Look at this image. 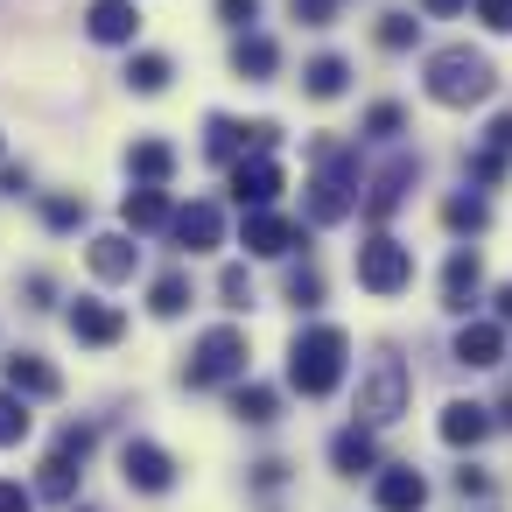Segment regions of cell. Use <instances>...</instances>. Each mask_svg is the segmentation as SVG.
Listing matches in <instances>:
<instances>
[{"mask_svg":"<svg viewBox=\"0 0 512 512\" xmlns=\"http://www.w3.org/2000/svg\"><path fill=\"white\" fill-rule=\"evenodd\" d=\"M344 365H351V337H344L337 323L295 330V344H288V386H295L302 400L337 393V386H344Z\"/></svg>","mask_w":512,"mask_h":512,"instance_id":"6da1fadb","label":"cell"},{"mask_svg":"<svg viewBox=\"0 0 512 512\" xmlns=\"http://www.w3.org/2000/svg\"><path fill=\"white\" fill-rule=\"evenodd\" d=\"M491 85H498L491 57L470 50V43H449V50L428 57V99H435V106H456V113H463V106H484Z\"/></svg>","mask_w":512,"mask_h":512,"instance_id":"7a4b0ae2","label":"cell"},{"mask_svg":"<svg viewBox=\"0 0 512 512\" xmlns=\"http://www.w3.org/2000/svg\"><path fill=\"white\" fill-rule=\"evenodd\" d=\"M316 183H309V225H337L358 211V162L337 141H316Z\"/></svg>","mask_w":512,"mask_h":512,"instance_id":"3957f363","label":"cell"},{"mask_svg":"<svg viewBox=\"0 0 512 512\" xmlns=\"http://www.w3.org/2000/svg\"><path fill=\"white\" fill-rule=\"evenodd\" d=\"M232 379H246V330L218 323V330L197 337V351L183 365V386H232Z\"/></svg>","mask_w":512,"mask_h":512,"instance_id":"277c9868","label":"cell"},{"mask_svg":"<svg viewBox=\"0 0 512 512\" xmlns=\"http://www.w3.org/2000/svg\"><path fill=\"white\" fill-rule=\"evenodd\" d=\"M407 281H414V246H400L393 232H372V239L358 246V288L386 302V295H400Z\"/></svg>","mask_w":512,"mask_h":512,"instance_id":"5b68a950","label":"cell"},{"mask_svg":"<svg viewBox=\"0 0 512 512\" xmlns=\"http://www.w3.org/2000/svg\"><path fill=\"white\" fill-rule=\"evenodd\" d=\"M407 414V365L400 358H372L365 386H358V421L365 428H393Z\"/></svg>","mask_w":512,"mask_h":512,"instance_id":"8992f818","label":"cell"},{"mask_svg":"<svg viewBox=\"0 0 512 512\" xmlns=\"http://www.w3.org/2000/svg\"><path fill=\"white\" fill-rule=\"evenodd\" d=\"M162 232H169L183 253H211V246H225V218H218V204H211V197H197V204H176Z\"/></svg>","mask_w":512,"mask_h":512,"instance_id":"52a82bcc","label":"cell"},{"mask_svg":"<svg viewBox=\"0 0 512 512\" xmlns=\"http://www.w3.org/2000/svg\"><path fill=\"white\" fill-rule=\"evenodd\" d=\"M372 505L379 512H421L428 505V477L414 463H379L372 470Z\"/></svg>","mask_w":512,"mask_h":512,"instance_id":"ba28073f","label":"cell"},{"mask_svg":"<svg viewBox=\"0 0 512 512\" xmlns=\"http://www.w3.org/2000/svg\"><path fill=\"white\" fill-rule=\"evenodd\" d=\"M281 197V162L274 155H239L232 162V204L239 211H260V204H274Z\"/></svg>","mask_w":512,"mask_h":512,"instance_id":"9c48e42d","label":"cell"},{"mask_svg":"<svg viewBox=\"0 0 512 512\" xmlns=\"http://www.w3.org/2000/svg\"><path fill=\"white\" fill-rule=\"evenodd\" d=\"M64 323H71V337H78V344H92V351H106V344H120V330H127V316H120V302H99V295H78Z\"/></svg>","mask_w":512,"mask_h":512,"instance_id":"30bf717a","label":"cell"},{"mask_svg":"<svg viewBox=\"0 0 512 512\" xmlns=\"http://www.w3.org/2000/svg\"><path fill=\"white\" fill-rule=\"evenodd\" d=\"M120 477H127L134 491L162 498V491L176 484V456H169V449H155V442H127V449H120Z\"/></svg>","mask_w":512,"mask_h":512,"instance_id":"8fae6325","label":"cell"},{"mask_svg":"<svg viewBox=\"0 0 512 512\" xmlns=\"http://www.w3.org/2000/svg\"><path fill=\"white\" fill-rule=\"evenodd\" d=\"M295 246H302V225H295V218H281L274 204L246 211V253H260V260H281V253H295Z\"/></svg>","mask_w":512,"mask_h":512,"instance_id":"7c38bea8","label":"cell"},{"mask_svg":"<svg viewBox=\"0 0 512 512\" xmlns=\"http://www.w3.org/2000/svg\"><path fill=\"white\" fill-rule=\"evenodd\" d=\"M85 36L106 43V50H127L141 36V8H134V0H92V8H85Z\"/></svg>","mask_w":512,"mask_h":512,"instance_id":"4fadbf2b","label":"cell"},{"mask_svg":"<svg viewBox=\"0 0 512 512\" xmlns=\"http://www.w3.org/2000/svg\"><path fill=\"white\" fill-rule=\"evenodd\" d=\"M8 393H22V400H57V393H64V372H57L43 351H15V358H8Z\"/></svg>","mask_w":512,"mask_h":512,"instance_id":"5bb4252c","label":"cell"},{"mask_svg":"<svg viewBox=\"0 0 512 512\" xmlns=\"http://www.w3.org/2000/svg\"><path fill=\"white\" fill-rule=\"evenodd\" d=\"M85 260H92V274H99V281H134L141 246H134V232H99V239L85 246Z\"/></svg>","mask_w":512,"mask_h":512,"instance_id":"9a60e30c","label":"cell"},{"mask_svg":"<svg viewBox=\"0 0 512 512\" xmlns=\"http://www.w3.org/2000/svg\"><path fill=\"white\" fill-rule=\"evenodd\" d=\"M477 288H484V260H477L470 246H456V253H449V267H442V309H456V316H470V302H477Z\"/></svg>","mask_w":512,"mask_h":512,"instance_id":"2e32d148","label":"cell"},{"mask_svg":"<svg viewBox=\"0 0 512 512\" xmlns=\"http://www.w3.org/2000/svg\"><path fill=\"white\" fill-rule=\"evenodd\" d=\"M169 211H176V204H169V190H162V183H141V190H127V197H120V225H127V232H162V225H169Z\"/></svg>","mask_w":512,"mask_h":512,"instance_id":"e0dca14e","label":"cell"},{"mask_svg":"<svg viewBox=\"0 0 512 512\" xmlns=\"http://www.w3.org/2000/svg\"><path fill=\"white\" fill-rule=\"evenodd\" d=\"M435 428H442V442H449V449H477V442L491 435V407H477V400H449Z\"/></svg>","mask_w":512,"mask_h":512,"instance_id":"ac0fdd59","label":"cell"},{"mask_svg":"<svg viewBox=\"0 0 512 512\" xmlns=\"http://www.w3.org/2000/svg\"><path fill=\"white\" fill-rule=\"evenodd\" d=\"M498 358H505V330H498V323H463V330H456V365L491 372Z\"/></svg>","mask_w":512,"mask_h":512,"instance_id":"d6986e66","label":"cell"},{"mask_svg":"<svg viewBox=\"0 0 512 512\" xmlns=\"http://www.w3.org/2000/svg\"><path fill=\"white\" fill-rule=\"evenodd\" d=\"M232 71H239L246 85H267V78L281 71V50H274V43H267L260 29H246V36L232 43Z\"/></svg>","mask_w":512,"mask_h":512,"instance_id":"ffe728a7","label":"cell"},{"mask_svg":"<svg viewBox=\"0 0 512 512\" xmlns=\"http://www.w3.org/2000/svg\"><path fill=\"white\" fill-rule=\"evenodd\" d=\"M414 176H421V162H407V155H400V162H393V169L372 183V197H365V218H393V211H400V197L414 190Z\"/></svg>","mask_w":512,"mask_h":512,"instance_id":"44dd1931","label":"cell"},{"mask_svg":"<svg viewBox=\"0 0 512 512\" xmlns=\"http://www.w3.org/2000/svg\"><path fill=\"white\" fill-rule=\"evenodd\" d=\"M330 463H337L344 477L379 470V442H372V428H337V435H330Z\"/></svg>","mask_w":512,"mask_h":512,"instance_id":"7402d4cb","label":"cell"},{"mask_svg":"<svg viewBox=\"0 0 512 512\" xmlns=\"http://www.w3.org/2000/svg\"><path fill=\"white\" fill-rule=\"evenodd\" d=\"M344 85H351V64L344 57H309L302 64V92L309 99H344Z\"/></svg>","mask_w":512,"mask_h":512,"instance_id":"603a6c76","label":"cell"},{"mask_svg":"<svg viewBox=\"0 0 512 512\" xmlns=\"http://www.w3.org/2000/svg\"><path fill=\"white\" fill-rule=\"evenodd\" d=\"M127 169H134V183H169L176 176V148L169 141H134L127 148Z\"/></svg>","mask_w":512,"mask_h":512,"instance_id":"cb8c5ba5","label":"cell"},{"mask_svg":"<svg viewBox=\"0 0 512 512\" xmlns=\"http://www.w3.org/2000/svg\"><path fill=\"white\" fill-rule=\"evenodd\" d=\"M169 78H176V71H169V57H162V50H134V57H127V85H134L141 99L169 92Z\"/></svg>","mask_w":512,"mask_h":512,"instance_id":"d4e9b609","label":"cell"},{"mask_svg":"<svg viewBox=\"0 0 512 512\" xmlns=\"http://www.w3.org/2000/svg\"><path fill=\"white\" fill-rule=\"evenodd\" d=\"M232 414H239V421H253V428H267V421L281 414V400H274V386H253V379H232Z\"/></svg>","mask_w":512,"mask_h":512,"instance_id":"484cf974","label":"cell"},{"mask_svg":"<svg viewBox=\"0 0 512 512\" xmlns=\"http://www.w3.org/2000/svg\"><path fill=\"white\" fill-rule=\"evenodd\" d=\"M204 155H211V162H239V155H246V127L225 120V113H211V120H204Z\"/></svg>","mask_w":512,"mask_h":512,"instance_id":"4316f807","label":"cell"},{"mask_svg":"<svg viewBox=\"0 0 512 512\" xmlns=\"http://www.w3.org/2000/svg\"><path fill=\"white\" fill-rule=\"evenodd\" d=\"M148 309H155L162 323H176V316L190 309V274H183V267H176V274H162V281L148 288Z\"/></svg>","mask_w":512,"mask_h":512,"instance_id":"83f0119b","label":"cell"},{"mask_svg":"<svg viewBox=\"0 0 512 512\" xmlns=\"http://www.w3.org/2000/svg\"><path fill=\"white\" fill-rule=\"evenodd\" d=\"M78 456H64V449H50V463H43V477H36V498H71L78 491Z\"/></svg>","mask_w":512,"mask_h":512,"instance_id":"f1b7e54d","label":"cell"},{"mask_svg":"<svg viewBox=\"0 0 512 512\" xmlns=\"http://www.w3.org/2000/svg\"><path fill=\"white\" fill-rule=\"evenodd\" d=\"M29 428H36V414H29V400H22V393H8V386H0V449H15V442H29Z\"/></svg>","mask_w":512,"mask_h":512,"instance_id":"f546056e","label":"cell"},{"mask_svg":"<svg viewBox=\"0 0 512 512\" xmlns=\"http://www.w3.org/2000/svg\"><path fill=\"white\" fill-rule=\"evenodd\" d=\"M442 225H449V232H484V225H491V204H484V197H449V204H442Z\"/></svg>","mask_w":512,"mask_h":512,"instance_id":"4dcf8cb0","label":"cell"},{"mask_svg":"<svg viewBox=\"0 0 512 512\" xmlns=\"http://www.w3.org/2000/svg\"><path fill=\"white\" fill-rule=\"evenodd\" d=\"M400 127H407V113H400L393 99H379V106L365 113V141H400Z\"/></svg>","mask_w":512,"mask_h":512,"instance_id":"1f68e13d","label":"cell"},{"mask_svg":"<svg viewBox=\"0 0 512 512\" xmlns=\"http://www.w3.org/2000/svg\"><path fill=\"white\" fill-rule=\"evenodd\" d=\"M288 302H295V309H316V302H323V274H316L309 260L288 267Z\"/></svg>","mask_w":512,"mask_h":512,"instance_id":"d6a6232c","label":"cell"},{"mask_svg":"<svg viewBox=\"0 0 512 512\" xmlns=\"http://www.w3.org/2000/svg\"><path fill=\"white\" fill-rule=\"evenodd\" d=\"M43 218H50V232H78L92 211H85V197H50V204H43Z\"/></svg>","mask_w":512,"mask_h":512,"instance_id":"836d02e7","label":"cell"},{"mask_svg":"<svg viewBox=\"0 0 512 512\" xmlns=\"http://www.w3.org/2000/svg\"><path fill=\"white\" fill-rule=\"evenodd\" d=\"M414 36H421L414 15H386V22H379V50H414Z\"/></svg>","mask_w":512,"mask_h":512,"instance_id":"e575fe53","label":"cell"},{"mask_svg":"<svg viewBox=\"0 0 512 512\" xmlns=\"http://www.w3.org/2000/svg\"><path fill=\"white\" fill-rule=\"evenodd\" d=\"M218 295H225V309H253V274L246 267H225L218 274Z\"/></svg>","mask_w":512,"mask_h":512,"instance_id":"d590c367","label":"cell"},{"mask_svg":"<svg viewBox=\"0 0 512 512\" xmlns=\"http://www.w3.org/2000/svg\"><path fill=\"white\" fill-rule=\"evenodd\" d=\"M288 15H295L302 29H330V15H337V0H288Z\"/></svg>","mask_w":512,"mask_h":512,"instance_id":"8d00e7d4","label":"cell"},{"mask_svg":"<svg viewBox=\"0 0 512 512\" xmlns=\"http://www.w3.org/2000/svg\"><path fill=\"white\" fill-rule=\"evenodd\" d=\"M218 22H225V29H239V36H246V29H253V22H260V0H218Z\"/></svg>","mask_w":512,"mask_h":512,"instance_id":"74e56055","label":"cell"},{"mask_svg":"<svg viewBox=\"0 0 512 512\" xmlns=\"http://www.w3.org/2000/svg\"><path fill=\"white\" fill-rule=\"evenodd\" d=\"M274 148H281V127L274 120H253L246 127V155H274Z\"/></svg>","mask_w":512,"mask_h":512,"instance_id":"f35d334b","label":"cell"},{"mask_svg":"<svg viewBox=\"0 0 512 512\" xmlns=\"http://www.w3.org/2000/svg\"><path fill=\"white\" fill-rule=\"evenodd\" d=\"M505 162H512V155H498V148H477V155H470V176H477V183H498V176H505Z\"/></svg>","mask_w":512,"mask_h":512,"instance_id":"ab89813d","label":"cell"},{"mask_svg":"<svg viewBox=\"0 0 512 512\" xmlns=\"http://www.w3.org/2000/svg\"><path fill=\"white\" fill-rule=\"evenodd\" d=\"M477 22L498 29V36H512V0H477Z\"/></svg>","mask_w":512,"mask_h":512,"instance_id":"60d3db41","label":"cell"},{"mask_svg":"<svg viewBox=\"0 0 512 512\" xmlns=\"http://www.w3.org/2000/svg\"><path fill=\"white\" fill-rule=\"evenodd\" d=\"M0 512H36V491H29V484H8V477H0Z\"/></svg>","mask_w":512,"mask_h":512,"instance_id":"b9f144b4","label":"cell"},{"mask_svg":"<svg viewBox=\"0 0 512 512\" xmlns=\"http://www.w3.org/2000/svg\"><path fill=\"white\" fill-rule=\"evenodd\" d=\"M253 484H260V491H281V484H288V463H274V456L253 463Z\"/></svg>","mask_w":512,"mask_h":512,"instance_id":"7bdbcfd3","label":"cell"},{"mask_svg":"<svg viewBox=\"0 0 512 512\" xmlns=\"http://www.w3.org/2000/svg\"><path fill=\"white\" fill-rule=\"evenodd\" d=\"M456 491H463V498H484V491H491V477H484V470H470V463H463V470H456Z\"/></svg>","mask_w":512,"mask_h":512,"instance_id":"ee69618b","label":"cell"},{"mask_svg":"<svg viewBox=\"0 0 512 512\" xmlns=\"http://www.w3.org/2000/svg\"><path fill=\"white\" fill-rule=\"evenodd\" d=\"M484 148H498V155H512V113H505V120H491V134H484Z\"/></svg>","mask_w":512,"mask_h":512,"instance_id":"f6af8a7d","label":"cell"},{"mask_svg":"<svg viewBox=\"0 0 512 512\" xmlns=\"http://www.w3.org/2000/svg\"><path fill=\"white\" fill-rule=\"evenodd\" d=\"M29 190V169H0V197H22Z\"/></svg>","mask_w":512,"mask_h":512,"instance_id":"bcb514c9","label":"cell"},{"mask_svg":"<svg viewBox=\"0 0 512 512\" xmlns=\"http://www.w3.org/2000/svg\"><path fill=\"white\" fill-rule=\"evenodd\" d=\"M428 15H456V8H470V0H421Z\"/></svg>","mask_w":512,"mask_h":512,"instance_id":"7dc6e473","label":"cell"},{"mask_svg":"<svg viewBox=\"0 0 512 512\" xmlns=\"http://www.w3.org/2000/svg\"><path fill=\"white\" fill-rule=\"evenodd\" d=\"M498 323H512V281L498 288Z\"/></svg>","mask_w":512,"mask_h":512,"instance_id":"c3c4849f","label":"cell"}]
</instances>
